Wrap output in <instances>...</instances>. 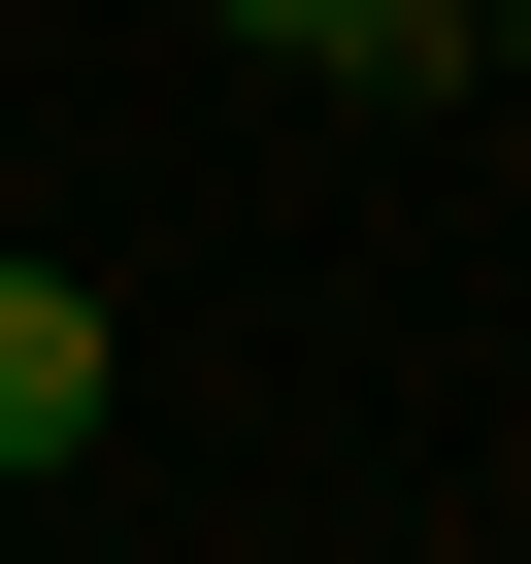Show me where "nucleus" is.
Segmentation results:
<instances>
[{
  "label": "nucleus",
  "instance_id": "3",
  "mask_svg": "<svg viewBox=\"0 0 531 564\" xmlns=\"http://www.w3.org/2000/svg\"><path fill=\"white\" fill-rule=\"evenodd\" d=\"M498 100H531V0H498Z\"/></svg>",
  "mask_w": 531,
  "mask_h": 564
},
{
  "label": "nucleus",
  "instance_id": "1",
  "mask_svg": "<svg viewBox=\"0 0 531 564\" xmlns=\"http://www.w3.org/2000/svg\"><path fill=\"white\" fill-rule=\"evenodd\" d=\"M199 34L333 67V100H465V67H498V0H199Z\"/></svg>",
  "mask_w": 531,
  "mask_h": 564
},
{
  "label": "nucleus",
  "instance_id": "2",
  "mask_svg": "<svg viewBox=\"0 0 531 564\" xmlns=\"http://www.w3.org/2000/svg\"><path fill=\"white\" fill-rule=\"evenodd\" d=\"M100 399H133V333L67 300V265H0V465H100Z\"/></svg>",
  "mask_w": 531,
  "mask_h": 564
}]
</instances>
